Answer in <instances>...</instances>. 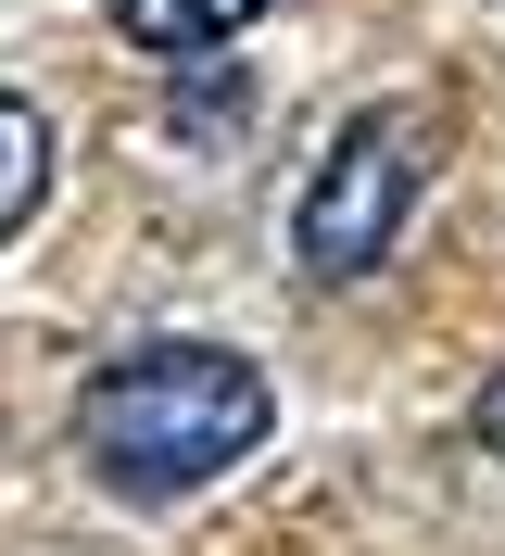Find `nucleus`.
<instances>
[{
	"label": "nucleus",
	"instance_id": "obj_5",
	"mask_svg": "<svg viewBox=\"0 0 505 556\" xmlns=\"http://www.w3.org/2000/svg\"><path fill=\"white\" fill-rule=\"evenodd\" d=\"M480 443H493V455H505V380H493V392H480Z\"/></svg>",
	"mask_w": 505,
	"mask_h": 556
},
{
	"label": "nucleus",
	"instance_id": "obj_2",
	"mask_svg": "<svg viewBox=\"0 0 505 556\" xmlns=\"http://www.w3.org/2000/svg\"><path fill=\"white\" fill-rule=\"evenodd\" d=\"M430 114L417 102H367L354 127L329 139V165L303 177V215H291V253H303V278H367L379 253L404 241V215H417V190H430Z\"/></svg>",
	"mask_w": 505,
	"mask_h": 556
},
{
	"label": "nucleus",
	"instance_id": "obj_3",
	"mask_svg": "<svg viewBox=\"0 0 505 556\" xmlns=\"http://www.w3.org/2000/svg\"><path fill=\"white\" fill-rule=\"evenodd\" d=\"M253 13H266V0H114V38H127V51H165V64H190V51H228Z\"/></svg>",
	"mask_w": 505,
	"mask_h": 556
},
{
	"label": "nucleus",
	"instance_id": "obj_4",
	"mask_svg": "<svg viewBox=\"0 0 505 556\" xmlns=\"http://www.w3.org/2000/svg\"><path fill=\"white\" fill-rule=\"evenodd\" d=\"M38 190H51V127H38L26 89H0V241L38 215Z\"/></svg>",
	"mask_w": 505,
	"mask_h": 556
},
{
	"label": "nucleus",
	"instance_id": "obj_1",
	"mask_svg": "<svg viewBox=\"0 0 505 556\" xmlns=\"http://www.w3.org/2000/svg\"><path fill=\"white\" fill-rule=\"evenodd\" d=\"M266 380L240 367L228 342H139L114 354L89 380V468L114 493H139V506H165V493H202V481H228L240 455L266 443Z\"/></svg>",
	"mask_w": 505,
	"mask_h": 556
}]
</instances>
